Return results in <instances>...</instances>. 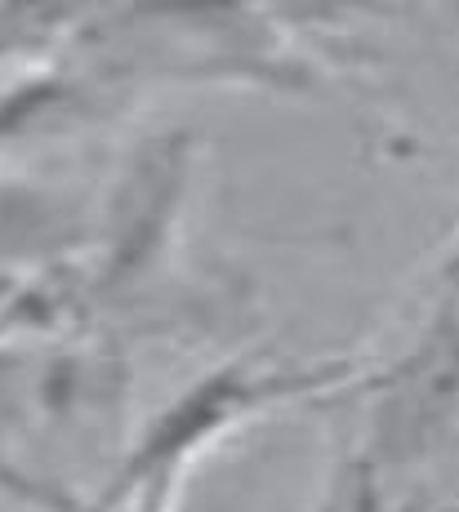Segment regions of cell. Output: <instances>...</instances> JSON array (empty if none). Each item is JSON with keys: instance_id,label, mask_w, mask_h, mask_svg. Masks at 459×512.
Returning <instances> with one entry per match:
<instances>
[{"instance_id": "6da1fadb", "label": "cell", "mask_w": 459, "mask_h": 512, "mask_svg": "<svg viewBox=\"0 0 459 512\" xmlns=\"http://www.w3.org/2000/svg\"><path fill=\"white\" fill-rule=\"evenodd\" d=\"M455 406H459V236L410 348L379 374L375 406H370L366 419V441H361L348 472H357L366 486L384 490L415 459H424V450L442 437Z\"/></svg>"}]
</instances>
